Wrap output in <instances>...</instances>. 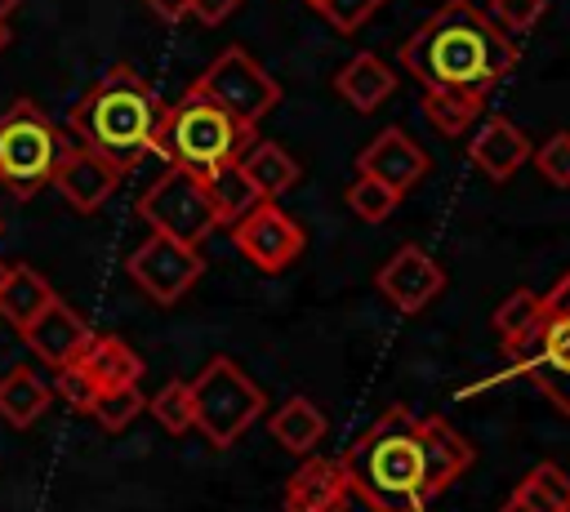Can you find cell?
Returning <instances> with one entry per match:
<instances>
[{"instance_id":"cell-29","label":"cell","mask_w":570,"mask_h":512,"mask_svg":"<svg viewBox=\"0 0 570 512\" xmlns=\"http://www.w3.org/2000/svg\"><path fill=\"white\" fill-rule=\"evenodd\" d=\"M147 410H151V419H156L169 436L191 432V387H187L183 378H169L156 396H147Z\"/></svg>"},{"instance_id":"cell-37","label":"cell","mask_w":570,"mask_h":512,"mask_svg":"<svg viewBox=\"0 0 570 512\" xmlns=\"http://www.w3.org/2000/svg\"><path fill=\"white\" fill-rule=\"evenodd\" d=\"M325 512H387V508H379V503H374L370 494H361L356 485H343Z\"/></svg>"},{"instance_id":"cell-30","label":"cell","mask_w":570,"mask_h":512,"mask_svg":"<svg viewBox=\"0 0 570 512\" xmlns=\"http://www.w3.org/2000/svg\"><path fill=\"white\" fill-rule=\"evenodd\" d=\"M142 410H147V396H142L138 383H134V387H107V392H98V401H94L89 414H94L107 432H125Z\"/></svg>"},{"instance_id":"cell-10","label":"cell","mask_w":570,"mask_h":512,"mask_svg":"<svg viewBox=\"0 0 570 512\" xmlns=\"http://www.w3.org/2000/svg\"><path fill=\"white\" fill-rule=\"evenodd\" d=\"M125 272L129 280L160 307L178 303L205 272V258L196 245H183V240H169V236H147L129 258H125Z\"/></svg>"},{"instance_id":"cell-16","label":"cell","mask_w":570,"mask_h":512,"mask_svg":"<svg viewBox=\"0 0 570 512\" xmlns=\"http://www.w3.org/2000/svg\"><path fill=\"white\" fill-rule=\"evenodd\" d=\"M419 445H423V476H428L432 494H441L450 481H459L472 467V459H476L472 441L459 436L441 414L419 419Z\"/></svg>"},{"instance_id":"cell-12","label":"cell","mask_w":570,"mask_h":512,"mask_svg":"<svg viewBox=\"0 0 570 512\" xmlns=\"http://www.w3.org/2000/svg\"><path fill=\"white\" fill-rule=\"evenodd\" d=\"M379 294L396 307V312H423L441 289H445V272L441 263L423 249V245H401L379 272H374Z\"/></svg>"},{"instance_id":"cell-11","label":"cell","mask_w":570,"mask_h":512,"mask_svg":"<svg viewBox=\"0 0 570 512\" xmlns=\"http://www.w3.org/2000/svg\"><path fill=\"white\" fill-rule=\"evenodd\" d=\"M232 240H236V249H240L258 272H285V267L303 254V245H307L303 227H298L276 200H258L245 218H236V223H232Z\"/></svg>"},{"instance_id":"cell-9","label":"cell","mask_w":570,"mask_h":512,"mask_svg":"<svg viewBox=\"0 0 570 512\" xmlns=\"http://www.w3.org/2000/svg\"><path fill=\"white\" fill-rule=\"evenodd\" d=\"M191 93H200V98H209L214 107H223V111H232L236 120H245V125H258L276 102H281V85L267 76V67L263 62H254L245 49H223L205 71H200V80L191 85Z\"/></svg>"},{"instance_id":"cell-6","label":"cell","mask_w":570,"mask_h":512,"mask_svg":"<svg viewBox=\"0 0 570 512\" xmlns=\"http://www.w3.org/2000/svg\"><path fill=\"white\" fill-rule=\"evenodd\" d=\"M67 147L71 142L62 138V129L31 98H18L0 116V183L22 200L36 196L53 183V169Z\"/></svg>"},{"instance_id":"cell-43","label":"cell","mask_w":570,"mask_h":512,"mask_svg":"<svg viewBox=\"0 0 570 512\" xmlns=\"http://www.w3.org/2000/svg\"><path fill=\"white\" fill-rule=\"evenodd\" d=\"M0 267H4V263H0Z\"/></svg>"},{"instance_id":"cell-32","label":"cell","mask_w":570,"mask_h":512,"mask_svg":"<svg viewBox=\"0 0 570 512\" xmlns=\"http://www.w3.org/2000/svg\"><path fill=\"white\" fill-rule=\"evenodd\" d=\"M334 31H356L374 18V9H383V0H307Z\"/></svg>"},{"instance_id":"cell-36","label":"cell","mask_w":570,"mask_h":512,"mask_svg":"<svg viewBox=\"0 0 570 512\" xmlns=\"http://www.w3.org/2000/svg\"><path fill=\"white\" fill-rule=\"evenodd\" d=\"M236 9H240V0H187V18H196V22H205V27L227 22Z\"/></svg>"},{"instance_id":"cell-38","label":"cell","mask_w":570,"mask_h":512,"mask_svg":"<svg viewBox=\"0 0 570 512\" xmlns=\"http://www.w3.org/2000/svg\"><path fill=\"white\" fill-rule=\"evenodd\" d=\"M147 9H151L156 18H165V22L187 18V0H147Z\"/></svg>"},{"instance_id":"cell-7","label":"cell","mask_w":570,"mask_h":512,"mask_svg":"<svg viewBox=\"0 0 570 512\" xmlns=\"http://www.w3.org/2000/svg\"><path fill=\"white\" fill-rule=\"evenodd\" d=\"M512 365L561 410L570 414V303L543 294V312L521 343L508 347Z\"/></svg>"},{"instance_id":"cell-33","label":"cell","mask_w":570,"mask_h":512,"mask_svg":"<svg viewBox=\"0 0 570 512\" xmlns=\"http://www.w3.org/2000/svg\"><path fill=\"white\" fill-rule=\"evenodd\" d=\"M53 392H58V401H67L76 414H89L94 401H98V387L89 383V374H85L76 361L58 365V374H53Z\"/></svg>"},{"instance_id":"cell-20","label":"cell","mask_w":570,"mask_h":512,"mask_svg":"<svg viewBox=\"0 0 570 512\" xmlns=\"http://www.w3.org/2000/svg\"><path fill=\"white\" fill-rule=\"evenodd\" d=\"M334 89H338V98H343L347 107H356V111H374L383 98H392L396 76H392V67H387L383 58H374V53H356V58H347V62L338 67Z\"/></svg>"},{"instance_id":"cell-35","label":"cell","mask_w":570,"mask_h":512,"mask_svg":"<svg viewBox=\"0 0 570 512\" xmlns=\"http://www.w3.org/2000/svg\"><path fill=\"white\" fill-rule=\"evenodd\" d=\"M543 4H548V0H490V13H485V18H490L499 31H525V27L539 22Z\"/></svg>"},{"instance_id":"cell-2","label":"cell","mask_w":570,"mask_h":512,"mask_svg":"<svg viewBox=\"0 0 570 512\" xmlns=\"http://www.w3.org/2000/svg\"><path fill=\"white\" fill-rule=\"evenodd\" d=\"M165 120V102L160 93L134 71V67H111L107 76H98L71 107L67 129L80 147L107 156L116 169H134L142 156L156 151V134Z\"/></svg>"},{"instance_id":"cell-4","label":"cell","mask_w":570,"mask_h":512,"mask_svg":"<svg viewBox=\"0 0 570 512\" xmlns=\"http://www.w3.org/2000/svg\"><path fill=\"white\" fill-rule=\"evenodd\" d=\"M254 142V125L236 120L232 111L214 107L200 93H183L178 102H165V120L156 134V156H165L174 169H187L196 178H209L223 165H236Z\"/></svg>"},{"instance_id":"cell-25","label":"cell","mask_w":570,"mask_h":512,"mask_svg":"<svg viewBox=\"0 0 570 512\" xmlns=\"http://www.w3.org/2000/svg\"><path fill=\"white\" fill-rule=\"evenodd\" d=\"M205 191H209V205H214V218L218 223H236V218H245L263 196H258V187L245 178V169L240 165H223V169H214L209 178H205Z\"/></svg>"},{"instance_id":"cell-22","label":"cell","mask_w":570,"mask_h":512,"mask_svg":"<svg viewBox=\"0 0 570 512\" xmlns=\"http://www.w3.org/2000/svg\"><path fill=\"white\" fill-rule=\"evenodd\" d=\"M240 169H245V178L258 187V196L263 200H276V196H285L294 183H298V160L281 147V142H267V138H254L249 142V151L236 160Z\"/></svg>"},{"instance_id":"cell-15","label":"cell","mask_w":570,"mask_h":512,"mask_svg":"<svg viewBox=\"0 0 570 512\" xmlns=\"http://www.w3.org/2000/svg\"><path fill=\"white\" fill-rule=\"evenodd\" d=\"M22 334V343L45 361V365H67V361H76L80 356V347L94 338V329L85 325V316L71 307V303H62V298H53L31 325H22L18 329Z\"/></svg>"},{"instance_id":"cell-26","label":"cell","mask_w":570,"mask_h":512,"mask_svg":"<svg viewBox=\"0 0 570 512\" xmlns=\"http://www.w3.org/2000/svg\"><path fill=\"white\" fill-rule=\"evenodd\" d=\"M481 107H485V98L463 93V89H423V116L441 134H450V138H459L463 129H472L476 116H481Z\"/></svg>"},{"instance_id":"cell-1","label":"cell","mask_w":570,"mask_h":512,"mask_svg":"<svg viewBox=\"0 0 570 512\" xmlns=\"http://www.w3.org/2000/svg\"><path fill=\"white\" fill-rule=\"evenodd\" d=\"M401 62L423 89H463L485 98L517 67V45L472 0H445L401 45Z\"/></svg>"},{"instance_id":"cell-14","label":"cell","mask_w":570,"mask_h":512,"mask_svg":"<svg viewBox=\"0 0 570 512\" xmlns=\"http://www.w3.org/2000/svg\"><path fill=\"white\" fill-rule=\"evenodd\" d=\"M356 174L392 187L396 196H405L423 174H428V151L405 134V129H383L370 138V147L356 156Z\"/></svg>"},{"instance_id":"cell-42","label":"cell","mask_w":570,"mask_h":512,"mask_svg":"<svg viewBox=\"0 0 570 512\" xmlns=\"http://www.w3.org/2000/svg\"><path fill=\"white\" fill-rule=\"evenodd\" d=\"M0 232H4V223H0Z\"/></svg>"},{"instance_id":"cell-19","label":"cell","mask_w":570,"mask_h":512,"mask_svg":"<svg viewBox=\"0 0 570 512\" xmlns=\"http://www.w3.org/2000/svg\"><path fill=\"white\" fill-rule=\"evenodd\" d=\"M53 298H58L53 285H49L36 267H27V263H4V267H0V316H4L13 329L31 325Z\"/></svg>"},{"instance_id":"cell-27","label":"cell","mask_w":570,"mask_h":512,"mask_svg":"<svg viewBox=\"0 0 570 512\" xmlns=\"http://www.w3.org/2000/svg\"><path fill=\"white\" fill-rule=\"evenodd\" d=\"M521 503H530L534 512H570V472L557 467V463H534L517 490H512Z\"/></svg>"},{"instance_id":"cell-3","label":"cell","mask_w":570,"mask_h":512,"mask_svg":"<svg viewBox=\"0 0 570 512\" xmlns=\"http://www.w3.org/2000/svg\"><path fill=\"white\" fill-rule=\"evenodd\" d=\"M347 485L370 494L387 512H423L432 490L423 476L419 414L410 405H387L338 459Z\"/></svg>"},{"instance_id":"cell-34","label":"cell","mask_w":570,"mask_h":512,"mask_svg":"<svg viewBox=\"0 0 570 512\" xmlns=\"http://www.w3.org/2000/svg\"><path fill=\"white\" fill-rule=\"evenodd\" d=\"M534 165H539V174H543L552 187H570V129L552 134V138L534 151Z\"/></svg>"},{"instance_id":"cell-13","label":"cell","mask_w":570,"mask_h":512,"mask_svg":"<svg viewBox=\"0 0 570 512\" xmlns=\"http://www.w3.org/2000/svg\"><path fill=\"white\" fill-rule=\"evenodd\" d=\"M120 178H125V169H116L107 156H98V151H89V147H80V142H71V147L62 151L58 169H53V187H58L62 200H67L71 209H80V214L102 209V205L116 196Z\"/></svg>"},{"instance_id":"cell-31","label":"cell","mask_w":570,"mask_h":512,"mask_svg":"<svg viewBox=\"0 0 570 512\" xmlns=\"http://www.w3.org/2000/svg\"><path fill=\"white\" fill-rule=\"evenodd\" d=\"M396 205H401V196H396L392 187L365 178V174H356L352 187H347V209H352L361 223H383V218H392Z\"/></svg>"},{"instance_id":"cell-23","label":"cell","mask_w":570,"mask_h":512,"mask_svg":"<svg viewBox=\"0 0 570 512\" xmlns=\"http://www.w3.org/2000/svg\"><path fill=\"white\" fill-rule=\"evenodd\" d=\"M53 392L45 387V378L31 365H13L0 374V419L9 427H31L45 410H49Z\"/></svg>"},{"instance_id":"cell-40","label":"cell","mask_w":570,"mask_h":512,"mask_svg":"<svg viewBox=\"0 0 570 512\" xmlns=\"http://www.w3.org/2000/svg\"><path fill=\"white\" fill-rule=\"evenodd\" d=\"M4 45H9V18H0V53H4Z\"/></svg>"},{"instance_id":"cell-17","label":"cell","mask_w":570,"mask_h":512,"mask_svg":"<svg viewBox=\"0 0 570 512\" xmlns=\"http://www.w3.org/2000/svg\"><path fill=\"white\" fill-rule=\"evenodd\" d=\"M468 156H472V165H476L481 174H490L494 183H503V178H512V174L530 160V142H525V134H521L508 116H490V120L472 134Z\"/></svg>"},{"instance_id":"cell-18","label":"cell","mask_w":570,"mask_h":512,"mask_svg":"<svg viewBox=\"0 0 570 512\" xmlns=\"http://www.w3.org/2000/svg\"><path fill=\"white\" fill-rule=\"evenodd\" d=\"M76 365L89 374V383L98 387V392H107V387H134L138 378H142V356L125 343V338H116V334H94L85 347H80V356H76Z\"/></svg>"},{"instance_id":"cell-24","label":"cell","mask_w":570,"mask_h":512,"mask_svg":"<svg viewBox=\"0 0 570 512\" xmlns=\"http://www.w3.org/2000/svg\"><path fill=\"white\" fill-rule=\"evenodd\" d=\"M267 427H272V436H276L281 450L303 454V459L325 441V414H321L316 401H307V396H289V401L272 414Z\"/></svg>"},{"instance_id":"cell-39","label":"cell","mask_w":570,"mask_h":512,"mask_svg":"<svg viewBox=\"0 0 570 512\" xmlns=\"http://www.w3.org/2000/svg\"><path fill=\"white\" fill-rule=\"evenodd\" d=\"M499 512H534V508H530V503H521V499H517V494H508V503H503V508H499Z\"/></svg>"},{"instance_id":"cell-21","label":"cell","mask_w":570,"mask_h":512,"mask_svg":"<svg viewBox=\"0 0 570 512\" xmlns=\"http://www.w3.org/2000/svg\"><path fill=\"white\" fill-rule=\"evenodd\" d=\"M347 485L338 459H316L307 454L303 467L289 476L285 485V512H325L334 503V494Z\"/></svg>"},{"instance_id":"cell-8","label":"cell","mask_w":570,"mask_h":512,"mask_svg":"<svg viewBox=\"0 0 570 512\" xmlns=\"http://www.w3.org/2000/svg\"><path fill=\"white\" fill-rule=\"evenodd\" d=\"M138 218L156 236H169V240H183V245H200L218 227L205 178H196L187 169H174V165L160 178L147 183V191L138 196Z\"/></svg>"},{"instance_id":"cell-41","label":"cell","mask_w":570,"mask_h":512,"mask_svg":"<svg viewBox=\"0 0 570 512\" xmlns=\"http://www.w3.org/2000/svg\"><path fill=\"white\" fill-rule=\"evenodd\" d=\"M13 9H18V0H0V18H9Z\"/></svg>"},{"instance_id":"cell-5","label":"cell","mask_w":570,"mask_h":512,"mask_svg":"<svg viewBox=\"0 0 570 512\" xmlns=\"http://www.w3.org/2000/svg\"><path fill=\"white\" fill-rule=\"evenodd\" d=\"M187 387H191V427L214 450H227L236 436H245L267 405L263 387L232 356H209Z\"/></svg>"},{"instance_id":"cell-28","label":"cell","mask_w":570,"mask_h":512,"mask_svg":"<svg viewBox=\"0 0 570 512\" xmlns=\"http://www.w3.org/2000/svg\"><path fill=\"white\" fill-rule=\"evenodd\" d=\"M539 312H543V294H534V289H512V294L499 303V312H494V334H499L503 352L530 334V325L539 321Z\"/></svg>"},{"instance_id":"cell-44","label":"cell","mask_w":570,"mask_h":512,"mask_svg":"<svg viewBox=\"0 0 570 512\" xmlns=\"http://www.w3.org/2000/svg\"><path fill=\"white\" fill-rule=\"evenodd\" d=\"M566 280H570V276H566Z\"/></svg>"}]
</instances>
